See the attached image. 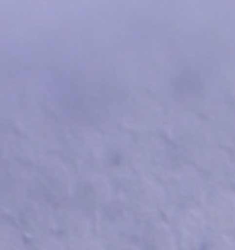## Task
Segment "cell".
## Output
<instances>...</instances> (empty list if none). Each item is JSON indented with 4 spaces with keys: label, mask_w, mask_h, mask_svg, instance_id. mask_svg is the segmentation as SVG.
<instances>
[{
    "label": "cell",
    "mask_w": 235,
    "mask_h": 250,
    "mask_svg": "<svg viewBox=\"0 0 235 250\" xmlns=\"http://www.w3.org/2000/svg\"><path fill=\"white\" fill-rule=\"evenodd\" d=\"M179 250H198L211 231L202 207H171L167 217Z\"/></svg>",
    "instance_id": "obj_1"
},
{
    "label": "cell",
    "mask_w": 235,
    "mask_h": 250,
    "mask_svg": "<svg viewBox=\"0 0 235 250\" xmlns=\"http://www.w3.org/2000/svg\"><path fill=\"white\" fill-rule=\"evenodd\" d=\"M167 205L169 199L165 188L153 180H140L128 192V209L140 223L167 217Z\"/></svg>",
    "instance_id": "obj_2"
},
{
    "label": "cell",
    "mask_w": 235,
    "mask_h": 250,
    "mask_svg": "<svg viewBox=\"0 0 235 250\" xmlns=\"http://www.w3.org/2000/svg\"><path fill=\"white\" fill-rule=\"evenodd\" d=\"M140 226L142 223L132 215L128 207L116 209L114 205H110L97 217V238L103 240L107 246L128 242V240H138Z\"/></svg>",
    "instance_id": "obj_3"
},
{
    "label": "cell",
    "mask_w": 235,
    "mask_h": 250,
    "mask_svg": "<svg viewBox=\"0 0 235 250\" xmlns=\"http://www.w3.org/2000/svg\"><path fill=\"white\" fill-rule=\"evenodd\" d=\"M56 234L75 248L97 238V219L83 207H60L56 209Z\"/></svg>",
    "instance_id": "obj_4"
},
{
    "label": "cell",
    "mask_w": 235,
    "mask_h": 250,
    "mask_svg": "<svg viewBox=\"0 0 235 250\" xmlns=\"http://www.w3.org/2000/svg\"><path fill=\"white\" fill-rule=\"evenodd\" d=\"M202 211L211 231L235 236V188H209Z\"/></svg>",
    "instance_id": "obj_5"
},
{
    "label": "cell",
    "mask_w": 235,
    "mask_h": 250,
    "mask_svg": "<svg viewBox=\"0 0 235 250\" xmlns=\"http://www.w3.org/2000/svg\"><path fill=\"white\" fill-rule=\"evenodd\" d=\"M19 228L27 238L56 234V209L46 201L27 203L19 215Z\"/></svg>",
    "instance_id": "obj_6"
},
{
    "label": "cell",
    "mask_w": 235,
    "mask_h": 250,
    "mask_svg": "<svg viewBox=\"0 0 235 250\" xmlns=\"http://www.w3.org/2000/svg\"><path fill=\"white\" fill-rule=\"evenodd\" d=\"M138 244L142 250H179L176 234L165 217L142 223Z\"/></svg>",
    "instance_id": "obj_7"
},
{
    "label": "cell",
    "mask_w": 235,
    "mask_h": 250,
    "mask_svg": "<svg viewBox=\"0 0 235 250\" xmlns=\"http://www.w3.org/2000/svg\"><path fill=\"white\" fill-rule=\"evenodd\" d=\"M78 188H80V199H83V203L87 205V207L103 211L105 207L112 205V196H114L112 184L101 176L89 178L87 182L78 184Z\"/></svg>",
    "instance_id": "obj_8"
},
{
    "label": "cell",
    "mask_w": 235,
    "mask_h": 250,
    "mask_svg": "<svg viewBox=\"0 0 235 250\" xmlns=\"http://www.w3.org/2000/svg\"><path fill=\"white\" fill-rule=\"evenodd\" d=\"M27 240L19 226L0 223V250H27Z\"/></svg>",
    "instance_id": "obj_9"
},
{
    "label": "cell",
    "mask_w": 235,
    "mask_h": 250,
    "mask_svg": "<svg viewBox=\"0 0 235 250\" xmlns=\"http://www.w3.org/2000/svg\"><path fill=\"white\" fill-rule=\"evenodd\" d=\"M198 250H235V236L221 234V231H209Z\"/></svg>",
    "instance_id": "obj_10"
},
{
    "label": "cell",
    "mask_w": 235,
    "mask_h": 250,
    "mask_svg": "<svg viewBox=\"0 0 235 250\" xmlns=\"http://www.w3.org/2000/svg\"><path fill=\"white\" fill-rule=\"evenodd\" d=\"M27 250H70V246L58 234H48L27 240Z\"/></svg>",
    "instance_id": "obj_11"
},
{
    "label": "cell",
    "mask_w": 235,
    "mask_h": 250,
    "mask_svg": "<svg viewBox=\"0 0 235 250\" xmlns=\"http://www.w3.org/2000/svg\"><path fill=\"white\" fill-rule=\"evenodd\" d=\"M70 250H110V246H107L103 240H99V238H91V240H87V242L83 244H78L75 248H70Z\"/></svg>",
    "instance_id": "obj_12"
},
{
    "label": "cell",
    "mask_w": 235,
    "mask_h": 250,
    "mask_svg": "<svg viewBox=\"0 0 235 250\" xmlns=\"http://www.w3.org/2000/svg\"><path fill=\"white\" fill-rule=\"evenodd\" d=\"M110 250H142L138 240H128V242H118V244H112Z\"/></svg>",
    "instance_id": "obj_13"
}]
</instances>
